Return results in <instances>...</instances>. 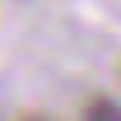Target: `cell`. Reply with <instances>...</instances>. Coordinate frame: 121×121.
<instances>
[{"label":"cell","instance_id":"6da1fadb","mask_svg":"<svg viewBox=\"0 0 121 121\" xmlns=\"http://www.w3.org/2000/svg\"><path fill=\"white\" fill-rule=\"evenodd\" d=\"M84 121H121V103L107 98V93H98V98L84 103Z\"/></svg>","mask_w":121,"mask_h":121},{"label":"cell","instance_id":"7a4b0ae2","mask_svg":"<svg viewBox=\"0 0 121 121\" xmlns=\"http://www.w3.org/2000/svg\"><path fill=\"white\" fill-rule=\"evenodd\" d=\"M19 121H51V117H37V112H33V117H19Z\"/></svg>","mask_w":121,"mask_h":121}]
</instances>
